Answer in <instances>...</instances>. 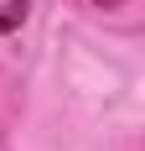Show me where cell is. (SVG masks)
Instances as JSON below:
<instances>
[{"label": "cell", "instance_id": "6da1fadb", "mask_svg": "<svg viewBox=\"0 0 145 151\" xmlns=\"http://www.w3.org/2000/svg\"><path fill=\"white\" fill-rule=\"evenodd\" d=\"M26 21V0H0V31H16Z\"/></svg>", "mask_w": 145, "mask_h": 151}]
</instances>
